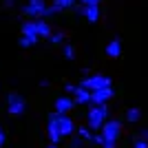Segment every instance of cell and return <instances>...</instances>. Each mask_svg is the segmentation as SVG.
<instances>
[{"label":"cell","instance_id":"cell-1","mask_svg":"<svg viewBox=\"0 0 148 148\" xmlns=\"http://www.w3.org/2000/svg\"><path fill=\"white\" fill-rule=\"evenodd\" d=\"M108 119H111L108 104H104V106H93L91 104V108H88V113H86V126L93 130V133H99L102 126H104Z\"/></svg>","mask_w":148,"mask_h":148},{"label":"cell","instance_id":"cell-2","mask_svg":"<svg viewBox=\"0 0 148 148\" xmlns=\"http://www.w3.org/2000/svg\"><path fill=\"white\" fill-rule=\"evenodd\" d=\"M77 86L93 93V91H99V88L113 86V80H111V75H106V73H91V75H84Z\"/></svg>","mask_w":148,"mask_h":148},{"label":"cell","instance_id":"cell-3","mask_svg":"<svg viewBox=\"0 0 148 148\" xmlns=\"http://www.w3.org/2000/svg\"><path fill=\"white\" fill-rule=\"evenodd\" d=\"M5 104H7V113L13 115V117H20V115H25V113H27V99H25V95L18 93V91L9 93L7 99H5Z\"/></svg>","mask_w":148,"mask_h":148},{"label":"cell","instance_id":"cell-4","mask_svg":"<svg viewBox=\"0 0 148 148\" xmlns=\"http://www.w3.org/2000/svg\"><path fill=\"white\" fill-rule=\"evenodd\" d=\"M122 130H124V122H122V119H117V117H111L104 126H102V130H99V133L104 135L106 142L117 144V139L122 137Z\"/></svg>","mask_w":148,"mask_h":148},{"label":"cell","instance_id":"cell-5","mask_svg":"<svg viewBox=\"0 0 148 148\" xmlns=\"http://www.w3.org/2000/svg\"><path fill=\"white\" fill-rule=\"evenodd\" d=\"M47 0H27L25 5H22V13L29 16L31 20H40L44 18V11H47Z\"/></svg>","mask_w":148,"mask_h":148},{"label":"cell","instance_id":"cell-6","mask_svg":"<svg viewBox=\"0 0 148 148\" xmlns=\"http://www.w3.org/2000/svg\"><path fill=\"white\" fill-rule=\"evenodd\" d=\"M53 117H56V124H58V133L60 137H71L75 133V122L69 115H60V113L53 111Z\"/></svg>","mask_w":148,"mask_h":148},{"label":"cell","instance_id":"cell-7","mask_svg":"<svg viewBox=\"0 0 148 148\" xmlns=\"http://www.w3.org/2000/svg\"><path fill=\"white\" fill-rule=\"evenodd\" d=\"M113 97H115V88L106 86V88H99V91L91 93V104L93 106H104V104H108Z\"/></svg>","mask_w":148,"mask_h":148},{"label":"cell","instance_id":"cell-8","mask_svg":"<svg viewBox=\"0 0 148 148\" xmlns=\"http://www.w3.org/2000/svg\"><path fill=\"white\" fill-rule=\"evenodd\" d=\"M20 33L25 38H29V40H33V42H38L40 40V36H38V20H22V25H20Z\"/></svg>","mask_w":148,"mask_h":148},{"label":"cell","instance_id":"cell-9","mask_svg":"<svg viewBox=\"0 0 148 148\" xmlns=\"http://www.w3.org/2000/svg\"><path fill=\"white\" fill-rule=\"evenodd\" d=\"M104 53H106V58H111V60H117V58L122 56V40H119L117 36L111 38V40L106 42V47H104Z\"/></svg>","mask_w":148,"mask_h":148},{"label":"cell","instance_id":"cell-10","mask_svg":"<svg viewBox=\"0 0 148 148\" xmlns=\"http://www.w3.org/2000/svg\"><path fill=\"white\" fill-rule=\"evenodd\" d=\"M73 97L71 95H60V97H56V113H60V115H69V111H73Z\"/></svg>","mask_w":148,"mask_h":148},{"label":"cell","instance_id":"cell-11","mask_svg":"<svg viewBox=\"0 0 148 148\" xmlns=\"http://www.w3.org/2000/svg\"><path fill=\"white\" fill-rule=\"evenodd\" d=\"M47 135H49L51 144H56V146L62 142L60 133H58V124H56V117H53V113L49 115V122H47Z\"/></svg>","mask_w":148,"mask_h":148},{"label":"cell","instance_id":"cell-12","mask_svg":"<svg viewBox=\"0 0 148 148\" xmlns=\"http://www.w3.org/2000/svg\"><path fill=\"white\" fill-rule=\"evenodd\" d=\"M80 11H82V16L86 18V22H91V25L99 22V18H102V11H99V7H82Z\"/></svg>","mask_w":148,"mask_h":148},{"label":"cell","instance_id":"cell-13","mask_svg":"<svg viewBox=\"0 0 148 148\" xmlns=\"http://www.w3.org/2000/svg\"><path fill=\"white\" fill-rule=\"evenodd\" d=\"M71 97H73L75 106H77V104H80V106L91 104V91H86V88H82V86H77V88H75V93L71 95Z\"/></svg>","mask_w":148,"mask_h":148},{"label":"cell","instance_id":"cell-14","mask_svg":"<svg viewBox=\"0 0 148 148\" xmlns=\"http://www.w3.org/2000/svg\"><path fill=\"white\" fill-rule=\"evenodd\" d=\"M124 122L126 124H137L142 122V108H137V106H130V108H126V115H124Z\"/></svg>","mask_w":148,"mask_h":148},{"label":"cell","instance_id":"cell-15","mask_svg":"<svg viewBox=\"0 0 148 148\" xmlns=\"http://www.w3.org/2000/svg\"><path fill=\"white\" fill-rule=\"evenodd\" d=\"M51 33H53L51 25L44 18H40V20H38V36H40V38H51Z\"/></svg>","mask_w":148,"mask_h":148},{"label":"cell","instance_id":"cell-16","mask_svg":"<svg viewBox=\"0 0 148 148\" xmlns=\"http://www.w3.org/2000/svg\"><path fill=\"white\" fill-rule=\"evenodd\" d=\"M73 5H75V0H53V2H51V7H53L58 13H62V11H66V9H71Z\"/></svg>","mask_w":148,"mask_h":148},{"label":"cell","instance_id":"cell-17","mask_svg":"<svg viewBox=\"0 0 148 148\" xmlns=\"http://www.w3.org/2000/svg\"><path fill=\"white\" fill-rule=\"evenodd\" d=\"M75 135H80L82 139H84V142H93V130L88 128V126H80V128H77V133H75Z\"/></svg>","mask_w":148,"mask_h":148},{"label":"cell","instance_id":"cell-18","mask_svg":"<svg viewBox=\"0 0 148 148\" xmlns=\"http://www.w3.org/2000/svg\"><path fill=\"white\" fill-rule=\"evenodd\" d=\"M49 40H51V42H53V44H62V42H64V40H66V33H64V31H62V29H60V31H53Z\"/></svg>","mask_w":148,"mask_h":148},{"label":"cell","instance_id":"cell-19","mask_svg":"<svg viewBox=\"0 0 148 148\" xmlns=\"http://www.w3.org/2000/svg\"><path fill=\"white\" fill-rule=\"evenodd\" d=\"M62 56L66 58V60H75V47L73 44H64L62 47Z\"/></svg>","mask_w":148,"mask_h":148},{"label":"cell","instance_id":"cell-20","mask_svg":"<svg viewBox=\"0 0 148 148\" xmlns=\"http://www.w3.org/2000/svg\"><path fill=\"white\" fill-rule=\"evenodd\" d=\"M69 148H84V139H82L80 135H75L73 139H71V144H69Z\"/></svg>","mask_w":148,"mask_h":148},{"label":"cell","instance_id":"cell-21","mask_svg":"<svg viewBox=\"0 0 148 148\" xmlns=\"http://www.w3.org/2000/svg\"><path fill=\"white\" fill-rule=\"evenodd\" d=\"M38 42H33V40H29V38H25V36H20V47L22 49H31V47H36Z\"/></svg>","mask_w":148,"mask_h":148},{"label":"cell","instance_id":"cell-22","mask_svg":"<svg viewBox=\"0 0 148 148\" xmlns=\"http://www.w3.org/2000/svg\"><path fill=\"white\" fill-rule=\"evenodd\" d=\"M133 148H148V142L142 139V137H135L133 139Z\"/></svg>","mask_w":148,"mask_h":148},{"label":"cell","instance_id":"cell-23","mask_svg":"<svg viewBox=\"0 0 148 148\" xmlns=\"http://www.w3.org/2000/svg\"><path fill=\"white\" fill-rule=\"evenodd\" d=\"M91 144H95V146H104V135H102V133H93V142Z\"/></svg>","mask_w":148,"mask_h":148},{"label":"cell","instance_id":"cell-24","mask_svg":"<svg viewBox=\"0 0 148 148\" xmlns=\"http://www.w3.org/2000/svg\"><path fill=\"white\" fill-rule=\"evenodd\" d=\"M102 0H80V7H99Z\"/></svg>","mask_w":148,"mask_h":148},{"label":"cell","instance_id":"cell-25","mask_svg":"<svg viewBox=\"0 0 148 148\" xmlns=\"http://www.w3.org/2000/svg\"><path fill=\"white\" fill-rule=\"evenodd\" d=\"M75 88H77V84H71V82H66V84H64V91H66V95H73Z\"/></svg>","mask_w":148,"mask_h":148},{"label":"cell","instance_id":"cell-26","mask_svg":"<svg viewBox=\"0 0 148 148\" xmlns=\"http://www.w3.org/2000/svg\"><path fill=\"white\" fill-rule=\"evenodd\" d=\"M5 142H7V135H5V128L0 126V148L5 146Z\"/></svg>","mask_w":148,"mask_h":148},{"label":"cell","instance_id":"cell-27","mask_svg":"<svg viewBox=\"0 0 148 148\" xmlns=\"http://www.w3.org/2000/svg\"><path fill=\"white\" fill-rule=\"evenodd\" d=\"M137 137H142V139H146V142H148V128H142Z\"/></svg>","mask_w":148,"mask_h":148},{"label":"cell","instance_id":"cell-28","mask_svg":"<svg viewBox=\"0 0 148 148\" xmlns=\"http://www.w3.org/2000/svg\"><path fill=\"white\" fill-rule=\"evenodd\" d=\"M102 148H117V144H111V142H106V139H104V146H102Z\"/></svg>","mask_w":148,"mask_h":148},{"label":"cell","instance_id":"cell-29","mask_svg":"<svg viewBox=\"0 0 148 148\" xmlns=\"http://www.w3.org/2000/svg\"><path fill=\"white\" fill-rule=\"evenodd\" d=\"M2 2H5V7H13L16 2H18V0H2Z\"/></svg>","mask_w":148,"mask_h":148},{"label":"cell","instance_id":"cell-30","mask_svg":"<svg viewBox=\"0 0 148 148\" xmlns=\"http://www.w3.org/2000/svg\"><path fill=\"white\" fill-rule=\"evenodd\" d=\"M49 84H51L49 80H40V86H42V88H47V86H49Z\"/></svg>","mask_w":148,"mask_h":148},{"label":"cell","instance_id":"cell-31","mask_svg":"<svg viewBox=\"0 0 148 148\" xmlns=\"http://www.w3.org/2000/svg\"><path fill=\"white\" fill-rule=\"evenodd\" d=\"M49 148H60V146H56V144H51V146H49Z\"/></svg>","mask_w":148,"mask_h":148}]
</instances>
